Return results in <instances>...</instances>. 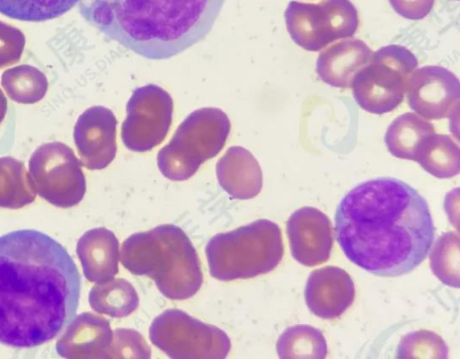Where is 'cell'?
Instances as JSON below:
<instances>
[{"instance_id":"d4e9b609","label":"cell","mask_w":460,"mask_h":359,"mask_svg":"<svg viewBox=\"0 0 460 359\" xmlns=\"http://www.w3.org/2000/svg\"><path fill=\"white\" fill-rule=\"evenodd\" d=\"M279 358H316L327 355V342L323 334L305 324L288 328L277 341Z\"/></svg>"},{"instance_id":"ba28073f","label":"cell","mask_w":460,"mask_h":359,"mask_svg":"<svg viewBox=\"0 0 460 359\" xmlns=\"http://www.w3.org/2000/svg\"><path fill=\"white\" fill-rule=\"evenodd\" d=\"M149 339L172 359H224L231 349L224 330L178 309L166 310L152 321Z\"/></svg>"},{"instance_id":"4dcf8cb0","label":"cell","mask_w":460,"mask_h":359,"mask_svg":"<svg viewBox=\"0 0 460 359\" xmlns=\"http://www.w3.org/2000/svg\"><path fill=\"white\" fill-rule=\"evenodd\" d=\"M393 9L401 16L420 20L431 11L434 0H389Z\"/></svg>"},{"instance_id":"603a6c76","label":"cell","mask_w":460,"mask_h":359,"mask_svg":"<svg viewBox=\"0 0 460 359\" xmlns=\"http://www.w3.org/2000/svg\"><path fill=\"white\" fill-rule=\"evenodd\" d=\"M36 195L24 163L12 156L0 157V207L21 208Z\"/></svg>"},{"instance_id":"cb8c5ba5","label":"cell","mask_w":460,"mask_h":359,"mask_svg":"<svg viewBox=\"0 0 460 359\" xmlns=\"http://www.w3.org/2000/svg\"><path fill=\"white\" fill-rule=\"evenodd\" d=\"M1 85L12 101L34 104L45 97L49 82L45 74L37 67L20 65L3 72Z\"/></svg>"},{"instance_id":"83f0119b","label":"cell","mask_w":460,"mask_h":359,"mask_svg":"<svg viewBox=\"0 0 460 359\" xmlns=\"http://www.w3.org/2000/svg\"><path fill=\"white\" fill-rule=\"evenodd\" d=\"M396 358H448V347L440 336L427 329L404 335L397 346Z\"/></svg>"},{"instance_id":"d6986e66","label":"cell","mask_w":460,"mask_h":359,"mask_svg":"<svg viewBox=\"0 0 460 359\" xmlns=\"http://www.w3.org/2000/svg\"><path fill=\"white\" fill-rule=\"evenodd\" d=\"M76 254L84 277L92 283L110 280L119 272V240L106 228L98 227L85 232L77 241Z\"/></svg>"},{"instance_id":"484cf974","label":"cell","mask_w":460,"mask_h":359,"mask_svg":"<svg viewBox=\"0 0 460 359\" xmlns=\"http://www.w3.org/2000/svg\"><path fill=\"white\" fill-rule=\"evenodd\" d=\"M459 233L447 232L435 242L429 256L433 274L444 285L458 288L460 280Z\"/></svg>"},{"instance_id":"7c38bea8","label":"cell","mask_w":460,"mask_h":359,"mask_svg":"<svg viewBox=\"0 0 460 359\" xmlns=\"http://www.w3.org/2000/svg\"><path fill=\"white\" fill-rule=\"evenodd\" d=\"M409 107L427 119H442L457 113L460 83L448 69L426 66L414 70L406 87Z\"/></svg>"},{"instance_id":"30bf717a","label":"cell","mask_w":460,"mask_h":359,"mask_svg":"<svg viewBox=\"0 0 460 359\" xmlns=\"http://www.w3.org/2000/svg\"><path fill=\"white\" fill-rule=\"evenodd\" d=\"M29 175L36 193L55 206L72 207L84 197L82 163L64 143L49 142L36 148L29 160Z\"/></svg>"},{"instance_id":"4316f807","label":"cell","mask_w":460,"mask_h":359,"mask_svg":"<svg viewBox=\"0 0 460 359\" xmlns=\"http://www.w3.org/2000/svg\"><path fill=\"white\" fill-rule=\"evenodd\" d=\"M79 0H0V13L24 22H43L59 17Z\"/></svg>"},{"instance_id":"5b68a950","label":"cell","mask_w":460,"mask_h":359,"mask_svg":"<svg viewBox=\"0 0 460 359\" xmlns=\"http://www.w3.org/2000/svg\"><path fill=\"white\" fill-rule=\"evenodd\" d=\"M211 276L221 281L247 279L277 267L284 255L277 223L259 219L214 235L205 249Z\"/></svg>"},{"instance_id":"f546056e","label":"cell","mask_w":460,"mask_h":359,"mask_svg":"<svg viewBox=\"0 0 460 359\" xmlns=\"http://www.w3.org/2000/svg\"><path fill=\"white\" fill-rule=\"evenodd\" d=\"M25 47L23 32L0 21V68L20 61Z\"/></svg>"},{"instance_id":"7a4b0ae2","label":"cell","mask_w":460,"mask_h":359,"mask_svg":"<svg viewBox=\"0 0 460 359\" xmlns=\"http://www.w3.org/2000/svg\"><path fill=\"white\" fill-rule=\"evenodd\" d=\"M429 205L412 187L394 178L364 181L340 201L336 240L349 261L379 276L417 267L434 240Z\"/></svg>"},{"instance_id":"5bb4252c","label":"cell","mask_w":460,"mask_h":359,"mask_svg":"<svg viewBox=\"0 0 460 359\" xmlns=\"http://www.w3.org/2000/svg\"><path fill=\"white\" fill-rule=\"evenodd\" d=\"M287 234L293 258L305 267L326 262L333 247L332 227L328 216L312 206L296 210L287 222Z\"/></svg>"},{"instance_id":"e0dca14e","label":"cell","mask_w":460,"mask_h":359,"mask_svg":"<svg viewBox=\"0 0 460 359\" xmlns=\"http://www.w3.org/2000/svg\"><path fill=\"white\" fill-rule=\"evenodd\" d=\"M220 187L232 197L246 200L256 197L262 188L261 166L247 149L231 146L216 165Z\"/></svg>"},{"instance_id":"1f68e13d","label":"cell","mask_w":460,"mask_h":359,"mask_svg":"<svg viewBox=\"0 0 460 359\" xmlns=\"http://www.w3.org/2000/svg\"><path fill=\"white\" fill-rule=\"evenodd\" d=\"M7 112V100L3 91L0 89V124L3 122Z\"/></svg>"},{"instance_id":"2e32d148","label":"cell","mask_w":460,"mask_h":359,"mask_svg":"<svg viewBox=\"0 0 460 359\" xmlns=\"http://www.w3.org/2000/svg\"><path fill=\"white\" fill-rule=\"evenodd\" d=\"M112 338L110 321L93 312L75 316L56 344L57 353L68 359H104Z\"/></svg>"},{"instance_id":"ffe728a7","label":"cell","mask_w":460,"mask_h":359,"mask_svg":"<svg viewBox=\"0 0 460 359\" xmlns=\"http://www.w3.org/2000/svg\"><path fill=\"white\" fill-rule=\"evenodd\" d=\"M414 161L434 177L449 179L460 171V149L448 135L433 133L420 144Z\"/></svg>"},{"instance_id":"277c9868","label":"cell","mask_w":460,"mask_h":359,"mask_svg":"<svg viewBox=\"0 0 460 359\" xmlns=\"http://www.w3.org/2000/svg\"><path fill=\"white\" fill-rule=\"evenodd\" d=\"M119 259L131 274L154 280L168 299H189L203 283L196 249L184 231L174 224H160L131 234L121 244Z\"/></svg>"},{"instance_id":"3957f363","label":"cell","mask_w":460,"mask_h":359,"mask_svg":"<svg viewBox=\"0 0 460 359\" xmlns=\"http://www.w3.org/2000/svg\"><path fill=\"white\" fill-rule=\"evenodd\" d=\"M225 0H79L81 15L107 38L152 60L202 40Z\"/></svg>"},{"instance_id":"9a60e30c","label":"cell","mask_w":460,"mask_h":359,"mask_svg":"<svg viewBox=\"0 0 460 359\" xmlns=\"http://www.w3.org/2000/svg\"><path fill=\"white\" fill-rule=\"evenodd\" d=\"M355 286L350 276L342 268L327 266L309 275L305 299L308 309L317 317L333 320L352 304Z\"/></svg>"},{"instance_id":"9c48e42d","label":"cell","mask_w":460,"mask_h":359,"mask_svg":"<svg viewBox=\"0 0 460 359\" xmlns=\"http://www.w3.org/2000/svg\"><path fill=\"white\" fill-rule=\"evenodd\" d=\"M284 16L293 41L308 51H319L337 39L351 38L358 26L357 9L349 0L290 1Z\"/></svg>"},{"instance_id":"8992f818","label":"cell","mask_w":460,"mask_h":359,"mask_svg":"<svg viewBox=\"0 0 460 359\" xmlns=\"http://www.w3.org/2000/svg\"><path fill=\"white\" fill-rule=\"evenodd\" d=\"M230 130V120L222 109L207 107L192 111L159 150L160 172L172 181L189 180L223 149Z\"/></svg>"},{"instance_id":"8fae6325","label":"cell","mask_w":460,"mask_h":359,"mask_svg":"<svg viewBox=\"0 0 460 359\" xmlns=\"http://www.w3.org/2000/svg\"><path fill=\"white\" fill-rule=\"evenodd\" d=\"M126 110L120 136L127 149L144 153L164 140L173 113L172 98L164 89L153 83L136 88Z\"/></svg>"},{"instance_id":"52a82bcc","label":"cell","mask_w":460,"mask_h":359,"mask_svg":"<svg viewBox=\"0 0 460 359\" xmlns=\"http://www.w3.org/2000/svg\"><path fill=\"white\" fill-rule=\"evenodd\" d=\"M417 66L416 57L404 47L377 49L351 83L356 102L372 114L391 112L403 101L408 79Z\"/></svg>"},{"instance_id":"6da1fadb","label":"cell","mask_w":460,"mask_h":359,"mask_svg":"<svg viewBox=\"0 0 460 359\" xmlns=\"http://www.w3.org/2000/svg\"><path fill=\"white\" fill-rule=\"evenodd\" d=\"M77 267L58 241L32 229L0 236V343L17 348L58 337L76 314Z\"/></svg>"},{"instance_id":"4fadbf2b","label":"cell","mask_w":460,"mask_h":359,"mask_svg":"<svg viewBox=\"0 0 460 359\" xmlns=\"http://www.w3.org/2000/svg\"><path fill=\"white\" fill-rule=\"evenodd\" d=\"M117 118L103 106L86 109L77 118L73 132L82 166L102 170L117 153Z\"/></svg>"},{"instance_id":"7402d4cb","label":"cell","mask_w":460,"mask_h":359,"mask_svg":"<svg viewBox=\"0 0 460 359\" xmlns=\"http://www.w3.org/2000/svg\"><path fill=\"white\" fill-rule=\"evenodd\" d=\"M435 133L431 123L419 115L407 112L398 116L388 127L385 143L394 157L414 161L420 144Z\"/></svg>"},{"instance_id":"f1b7e54d","label":"cell","mask_w":460,"mask_h":359,"mask_svg":"<svg viewBox=\"0 0 460 359\" xmlns=\"http://www.w3.org/2000/svg\"><path fill=\"white\" fill-rule=\"evenodd\" d=\"M150 357L151 348L138 331L131 328H116L112 330V338L104 359H149Z\"/></svg>"},{"instance_id":"44dd1931","label":"cell","mask_w":460,"mask_h":359,"mask_svg":"<svg viewBox=\"0 0 460 359\" xmlns=\"http://www.w3.org/2000/svg\"><path fill=\"white\" fill-rule=\"evenodd\" d=\"M91 308L111 318H124L136 311L139 298L134 286L124 278L96 283L89 292Z\"/></svg>"},{"instance_id":"ac0fdd59","label":"cell","mask_w":460,"mask_h":359,"mask_svg":"<svg viewBox=\"0 0 460 359\" xmlns=\"http://www.w3.org/2000/svg\"><path fill=\"white\" fill-rule=\"evenodd\" d=\"M372 53L360 39L341 40L320 53L316 73L328 85L349 88L356 74L369 62Z\"/></svg>"}]
</instances>
